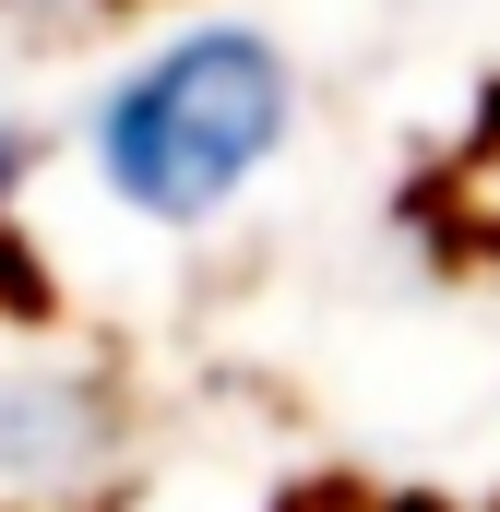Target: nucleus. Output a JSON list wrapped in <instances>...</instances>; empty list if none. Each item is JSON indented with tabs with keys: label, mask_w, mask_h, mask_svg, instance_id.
<instances>
[{
	"label": "nucleus",
	"mask_w": 500,
	"mask_h": 512,
	"mask_svg": "<svg viewBox=\"0 0 500 512\" xmlns=\"http://www.w3.org/2000/svg\"><path fill=\"white\" fill-rule=\"evenodd\" d=\"M286 131H298V60L262 24H191L96 96L84 155H96V191L120 215L203 227L286 155Z\"/></svg>",
	"instance_id": "nucleus-1"
},
{
	"label": "nucleus",
	"mask_w": 500,
	"mask_h": 512,
	"mask_svg": "<svg viewBox=\"0 0 500 512\" xmlns=\"http://www.w3.org/2000/svg\"><path fill=\"white\" fill-rule=\"evenodd\" d=\"M84 441H96V405L72 382H12L0 370V477L12 465H72Z\"/></svg>",
	"instance_id": "nucleus-2"
},
{
	"label": "nucleus",
	"mask_w": 500,
	"mask_h": 512,
	"mask_svg": "<svg viewBox=\"0 0 500 512\" xmlns=\"http://www.w3.org/2000/svg\"><path fill=\"white\" fill-rule=\"evenodd\" d=\"M24 167H36V143H24V131L0 120V203H12V191H24Z\"/></svg>",
	"instance_id": "nucleus-3"
}]
</instances>
